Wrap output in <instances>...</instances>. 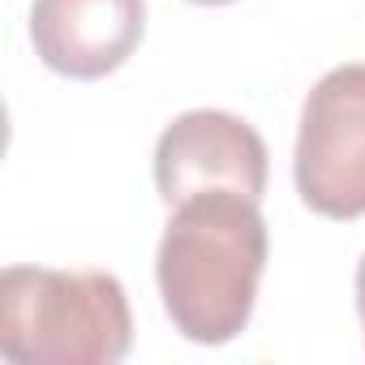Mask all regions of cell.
Listing matches in <instances>:
<instances>
[{
    "label": "cell",
    "mask_w": 365,
    "mask_h": 365,
    "mask_svg": "<svg viewBox=\"0 0 365 365\" xmlns=\"http://www.w3.org/2000/svg\"><path fill=\"white\" fill-rule=\"evenodd\" d=\"M267 271V220L258 198L207 190L172 207L159 237L155 279L172 327L190 344L237 339L258 305Z\"/></svg>",
    "instance_id": "obj_1"
},
{
    "label": "cell",
    "mask_w": 365,
    "mask_h": 365,
    "mask_svg": "<svg viewBox=\"0 0 365 365\" xmlns=\"http://www.w3.org/2000/svg\"><path fill=\"white\" fill-rule=\"evenodd\" d=\"M155 185L168 207L207 190L267 194V142L258 129L220 108L180 112L155 142Z\"/></svg>",
    "instance_id": "obj_4"
},
{
    "label": "cell",
    "mask_w": 365,
    "mask_h": 365,
    "mask_svg": "<svg viewBox=\"0 0 365 365\" xmlns=\"http://www.w3.org/2000/svg\"><path fill=\"white\" fill-rule=\"evenodd\" d=\"M133 348L129 297L108 271L9 267L0 275V352L18 365H116Z\"/></svg>",
    "instance_id": "obj_2"
},
{
    "label": "cell",
    "mask_w": 365,
    "mask_h": 365,
    "mask_svg": "<svg viewBox=\"0 0 365 365\" xmlns=\"http://www.w3.org/2000/svg\"><path fill=\"white\" fill-rule=\"evenodd\" d=\"M146 35V0H35V56L65 78L95 82L116 73Z\"/></svg>",
    "instance_id": "obj_5"
},
{
    "label": "cell",
    "mask_w": 365,
    "mask_h": 365,
    "mask_svg": "<svg viewBox=\"0 0 365 365\" xmlns=\"http://www.w3.org/2000/svg\"><path fill=\"white\" fill-rule=\"evenodd\" d=\"M194 5H232V0H194Z\"/></svg>",
    "instance_id": "obj_7"
},
{
    "label": "cell",
    "mask_w": 365,
    "mask_h": 365,
    "mask_svg": "<svg viewBox=\"0 0 365 365\" xmlns=\"http://www.w3.org/2000/svg\"><path fill=\"white\" fill-rule=\"evenodd\" d=\"M292 176L314 215H365V65H339L305 95Z\"/></svg>",
    "instance_id": "obj_3"
},
{
    "label": "cell",
    "mask_w": 365,
    "mask_h": 365,
    "mask_svg": "<svg viewBox=\"0 0 365 365\" xmlns=\"http://www.w3.org/2000/svg\"><path fill=\"white\" fill-rule=\"evenodd\" d=\"M356 314H361V327H365V258L356 267Z\"/></svg>",
    "instance_id": "obj_6"
}]
</instances>
